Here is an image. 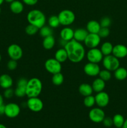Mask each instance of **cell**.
<instances>
[{
	"mask_svg": "<svg viewBox=\"0 0 127 128\" xmlns=\"http://www.w3.org/2000/svg\"><path fill=\"white\" fill-rule=\"evenodd\" d=\"M64 48L67 52L68 60L73 63L81 62L86 55L85 49L83 45L74 39L67 42Z\"/></svg>",
	"mask_w": 127,
	"mask_h": 128,
	"instance_id": "cell-1",
	"label": "cell"
},
{
	"mask_svg": "<svg viewBox=\"0 0 127 128\" xmlns=\"http://www.w3.org/2000/svg\"><path fill=\"white\" fill-rule=\"evenodd\" d=\"M42 90V81L37 78H32L28 80L26 86V96L29 98L39 97Z\"/></svg>",
	"mask_w": 127,
	"mask_h": 128,
	"instance_id": "cell-2",
	"label": "cell"
},
{
	"mask_svg": "<svg viewBox=\"0 0 127 128\" xmlns=\"http://www.w3.org/2000/svg\"><path fill=\"white\" fill-rule=\"evenodd\" d=\"M27 20L29 23L40 29L45 26L46 17L44 12L40 10H32L27 13Z\"/></svg>",
	"mask_w": 127,
	"mask_h": 128,
	"instance_id": "cell-3",
	"label": "cell"
},
{
	"mask_svg": "<svg viewBox=\"0 0 127 128\" xmlns=\"http://www.w3.org/2000/svg\"><path fill=\"white\" fill-rule=\"evenodd\" d=\"M60 24L64 26H69L74 22L75 15L74 12L70 10H64L58 14Z\"/></svg>",
	"mask_w": 127,
	"mask_h": 128,
	"instance_id": "cell-4",
	"label": "cell"
},
{
	"mask_svg": "<svg viewBox=\"0 0 127 128\" xmlns=\"http://www.w3.org/2000/svg\"><path fill=\"white\" fill-rule=\"evenodd\" d=\"M102 64L106 70L110 71H114L120 67V62L119 59L116 58L113 54H110L103 57Z\"/></svg>",
	"mask_w": 127,
	"mask_h": 128,
	"instance_id": "cell-5",
	"label": "cell"
},
{
	"mask_svg": "<svg viewBox=\"0 0 127 128\" xmlns=\"http://www.w3.org/2000/svg\"><path fill=\"white\" fill-rule=\"evenodd\" d=\"M46 71L52 74L61 72L62 70V65L55 58H49L47 60L44 64Z\"/></svg>",
	"mask_w": 127,
	"mask_h": 128,
	"instance_id": "cell-6",
	"label": "cell"
},
{
	"mask_svg": "<svg viewBox=\"0 0 127 128\" xmlns=\"http://www.w3.org/2000/svg\"><path fill=\"white\" fill-rule=\"evenodd\" d=\"M85 56L88 62L98 64L102 61L104 56L100 49L95 48L89 49V50L86 52Z\"/></svg>",
	"mask_w": 127,
	"mask_h": 128,
	"instance_id": "cell-7",
	"label": "cell"
},
{
	"mask_svg": "<svg viewBox=\"0 0 127 128\" xmlns=\"http://www.w3.org/2000/svg\"><path fill=\"white\" fill-rule=\"evenodd\" d=\"M7 54L11 60L18 61L23 55V51L20 46L17 44H12L9 45L7 50Z\"/></svg>",
	"mask_w": 127,
	"mask_h": 128,
	"instance_id": "cell-8",
	"label": "cell"
},
{
	"mask_svg": "<svg viewBox=\"0 0 127 128\" xmlns=\"http://www.w3.org/2000/svg\"><path fill=\"white\" fill-rule=\"evenodd\" d=\"M88 117L92 122L100 123L102 122L105 118V114L101 108H94L90 111Z\"/></svg>",
	"mask_w": 127,
	"mask_h": 128,
	"instance_id": "cell-9",
	"label": "cell"
},
{
	"mask_svg": "<svg viewBox=\"0 0 127 128\" xmlns=\"http://www.w3.org/2000/svg\"><path fill=\"white\" fill-rule=\"evenodd\" d=\"M21 112L20 106L15 102H9L5 105L4 114L9 118H14L19 116Z\"/></svg>",
	"mask_w": 127,
	"mask_h": 128,
	"instance_id": "cell-10",
	"label": "cell"
},
{
	"mask_svg": "<svg viewBox=\"0 0 127 128\" xmlns=\"http://www.w3.org/2000/svg\"><path fill=\"white\" fill-rule=\"evenodd\" d=\"M27 107L31 111L37 112L42 111L44 108V103L42 100L38 97L29 98L26 102Z\"/></svg>",
	"mask_w": 127,
	"mask_h": 128,
	"instance_id": "cell-11",
	"label": "cell"
},
{
	"mask_svg": "<svg viewBox=\"0 0 127 128\" xmlns=\"http://www.w3.org/2000/svg\"><path fill=\"white\" fill-rule=\"evenodd\" d=\"M83 42L86 47L88 48H95L98 47L100 44L101 38L98 34L88 33Z\"/></svg>",
	"mask_w": 127,
	"mask_h": 128,
	"instance_id": "cell-12",
	"label": "cell"
},
{
	"mask_svg": "<svg viewBox=\"0 0 127 128\" xmlns=\"http://www.w3.org/2000/svg\"><path fill=\"white\" fill-rule=\"evenodd\" d=\"M100 70L99 65L97 63H93V62H87L83 67V71L85 73L87 76H91V77L98 76Z\"/></svg>",
	"mask_w": 127,
	"mask_h": 128,
	"instance_id": "cell-13",
	"label": "cell"
},
{
	"mask_svg": "<svg viewBox=\"0 0 127 128\" xmlns=\"http://www.w3.org/2000/svg\"><path fill=\"white\" fill-rule=\"evenodd\" d=\"M95 104L99 108H105L109 104L110 96L107 92L105 91L97 92L95 96Z\"/></svg>",
	"mask_w": 127,
	"mask_h": 128,
	"instance_id": "cell-14",
	"label": "cell"
},
{
	"mask_svg": "<svg viewBox=\"0 0 127 128\" xmlns=\"http://www.w3.org/2000/svg\"><path fill=\"white\" fill-rule=\"evenodd\" d=\"M27 81L24 78H21L17 81L16 88L14 90V95L18 98H22L26 96V90Z\"/></svg>",
	"mask_w": 127,
	"mask_h": 128,
	"instance_id": "cell-15",
	"label": "cell"
},
{
	"mask_svg": "<svg viewBox=\"0 0 127 128\" xmlns=\"http://www.w3.org/2000/svg\"><path fill=\"white\" fill-rule=\"evenodd\" d=\"M118 59H122L127 56V46L122 44H118L113 46L112 54Z\"/></svg>",
	"mask_w": 127,
	"mask_h": 128,
	"instance_id": "cell-16",
	"label": "cell"
},
{
	"mask_svg": "<svg viewBox=\"0 0 127 128\" xmlns=\"http://www.w3.org/2000/svg\"><path fill=\"white\" fill-rule=\"evenodd\" d=\"M73 34H74V31L73 29L68 26H65L62 29V30L60 32V37L61 40L64 41L68 42V41H71L73 39Z\"/></svg>",
	"mask_w": 127,
	"mask_h": 128,
	"instance_id": "cell-17",
	"label": "cell"
},
{
	"mask_svg": "<svg viewBox=\"0 0 127 128\" xmlns=\"http://www.w3.org/2000/svg\"><path fill=\"white\" fill-rule=\"evenodd\" d=\"M13 84L12 78L7 74H3L0 76V86L2 89L9 88Z\"/></svg>",
	"mask_w": 127,
	"mask_h": 128,
	"instance_id": "cell-18",
	"label": "cell"
},
{
	"mask_svg": "<svg viewBox=\"0 0 127 128\" xmlns=\"http://www.w3.org/2000/svg\"><path fill=\"white\" fill-rule=\"evenodd\" d=\"M101 28L100 24L95 20H91L88 21L86 26V30L88 33L98 34Z\"/></svg>",
	"mask_w": 127,
	"mask_h": 128,
	"instance_id": "cell-19",
	"label": "cell"
},
{
	"mask_svg": "<svg viewBox=\"0 0 127 128\" xmlns=\"http://www.w3.org/2000/svg\"><path fill=\"white\" fill-rule=\"evenodd\" d=\"M88 32L86 29L77 28L74 31L73 34V39L78 42H83L85 40L86 37L88 35Z\"/></svg>",
	"mask_w": 127,
	"mask_h": 128,
	"instance_id": "cell-20",
	"label": "cell"
},
{
	"mask_svg": "<svg viewBox=\"0 0 127 128\" xmlns=\"http://www.w3.org/2000/svg\"><path fill=\"white\" fill-rule=\"evenodd\" d=\"M78 92L82 96H90L93 94V90L92 85L88 83H82L78 87Z\"/></svg>",
	"mask_w": 127,
	"mask_h": 128,
	"instance_id": "cell-21",
	"label": "cell"
},
{
	"mask_svg": "<svg viewBox=\"0 0 127 128\" xmlns=\"http://www.w3.org/2000/svg\"><path fill=\"white\" fill-rule=\"evenodd\" d=\"M92 87L93 88V91L96 92L97 93L103 91L105 88V81H104L100 78H96L92 82Z\"/></svg>",
	"mask_w": 127,
	"mask_h": 128,
	"instance_id": "cell-22",
	"label": "cell"
},
{
	"mask_svg": "<svg viewBox=\"0 0 127 128\" xmlns=\"http://www.w3.org/2000/svg\"><path fill=\"white\" fill-rule=\"evenodd\" d=\"M10 10L11 12H13L14 14H20L24 10V4L21 1H18V0H15L12 1L10 4Z\"/></svg>",
	"mask_w": 127,
	"mask_h": 128,
	"instance_id": "cell-23",
	"label": "cell"
},
{
	"mask_svg": "<svg viewBox=\"0 0 127 128\" xmlns=\"http://www.w3.org/2000/svg\"><path fill=\"white\" fill-rule=\"evenodd\" d=\"M55 44H56V40H55L53 35L44 38V40L42 41V46L45 50H52L54 47Z\"/></svg>",
	"mask_w": 127,
	"mask_h": 128,
	"instance_id": "cell-24",
	"label": "cell"
},
{
	"mask_svg": "<svg viewBox=\"0 0 127 128\" xmlns=\"http://www.w3.org/2000/svg\"><path fill=\"white\" fill-rule=\"evenodd\" d=\"M54 58L61 63L65 62L68 60V55H67V52L65 49L63 48L59 49L58 50H57L55 53Z\"/></svg>",
	"mask_w": 127,
	"mask_h": 128,
	"instance_id": "cell-25",
	"label": "cell"
},
{
	"mask_svg": "<svg viewBox=\"0 0 127 128\" xmlns=\"http://www.w3.org/2000/svg\"><path fill=\"white\" fill-rule=\"evenodd\" d=\"M114 76L118 81H123L127 78V70L124 67H120L114 71Z\"/></svg>",
	"mask_w": 127,
	"mask_h": 128,
	"instance_id": "cell-26",
	"label": "cell"
},
{
	"mask_svg": "<svg viewBox=\"0 0 127 128\" xmlns=\"http://www.w3.org/2000/svg\"><path fill=\"white\" fill-rule=\"evenodd\" d=\"M113 46L110 42L109 41H106L103 42L101 45L100 51L102 52L103 56H108V55L112 54V51H113Z\"/></svg>",
	"mask_w": 127,
	"mask_h": 128,
	"instance_id": "cell-27",
	"label": "cell"
},
{
	"mask_svg": "<svg viewBox=\"0 0 127 128\" xmlns=\"http://www.w3.org/2000/svg\"><path fill=\"white\" fill-rule=\"evenodd\" d=\"M113 125L117 128H122L125 122V118L120 114H116L113 117Z\"/></svg>",
	"mask_w": 127,
	"mask_h": 128,
	"instance_id": "cell-28",
	"label": "cell"
},
{
	"mask_svg": "<svg viewBox=\"0 0 127 128\" xmlns=\"http://www.w3.org/2000/svg\"><path fill=\"white\" fill-rule=\"evenodd\" d=\"M64 77L61 72L52 74V82L54 85L61 86L64 82Z\"/></svg>",
	"mask_w": 127,
	"mask_h": 128,
	"instance_id": "cell-29",
	"label": "cell"
},
{
	"mask_svg": "<svg viewBox=\"0 0 127 128\" xmlns=\"http://www.w3.org/2000/svg\"><path fill=\"white\" fill-rule=\"evenodd\" d=\"M39 34L42 38H46L47 36H51L53 34L52 28H51L49 26H44L39 29Z\"/></svg>",
	"mask_w": 127,
	"mask_h": 128,
	"instance_id": "cell-30",
	"label": "cell"
},
{
	"mask_svg": "<svg viewBox=\"0 0 127 128\" xmlns=\"http://www.w3.org/2000/svg\"><path fill=\"white\" fill-rule=\"evenodd\" d=\"M48 24H49V26L52 29L56 28L58 27L59 25H61L58 16H55V15L51 16V17L49 18Z\"/></svg>",
	"mask_w": 127,
	"mask_h": 128,
	"instance_id": "cell-31",
	"label": "cell"
},
{
	"mask_svg": "<svg viewBox=\"0 0 127 128\" xmlns=\"http://www.w3.org/2000/svg\"><path fill=\"white\" fill-rule=\"evenodd\" d=\"M83 104L87 108H92L95 104V99L93 95H90L85 97L83 99Z\"/></svg>",
	"mask_w": 127,
	"mask_h": 128,
	"instance_id": "cell-32",
	"label": "cell"
},
{
	"mask_svg": "<svg viewBox=\"0 0 127 128\" xmlns=\"http://www.w3.org/2000/svg\"><path fill=\"white\" fill-rule=\"evenodd\" d=\"M98 76H99L100 78L103 80L104 81H108L109 80H110L111 78H112V73H111V71H108V70H106V69L103 70H100Z\"/></svg>",
	"mask_w": 127,
	"mask_h": 128,
	"instance_id": "cell-33",
	"label": "cell"
},
{
	"mask_svg": "<svg viewBox=\"0 0 127 128\" xmlns=\"http://www.w3.org/2000/svg\"><path fill=\"white\" fill-rule=\"evenodd\" d=\"M39 29L34 25L29 24L25 28V32L29 36H33L37 33Z\"/></svg>",
	"mask_w": 127,
	"mask_h": 128,
	"instance_id": "cell-34",
	"label": "cell"
},
{
	"mask_svg": "<svg viewBox=\"0 0 127 128\" xmlns=\"http://www.w3.org/2000/svg\"><path fill=\"white\" fill-rule=\"evenodd\" d=\"M111 23H112V20L108 16H105V17L102 18L100 22L101 27L103 28H109V26L111 25Z\"/></svg>",
	"mask_w": 127,
	"mask_h": 128,
	"instance_id": "cell-35",
	"label": "cell"
},
{
	"mask_svg": "<svg viewBox=\"0 0 127 128\" xmlns=\"http://www.w3.org/2000/svg\"><path fill=\"white\" fill-rule=\"evenodd\" d=\"M110 32V30L108 28L101 27L98 34L99 35V36L101 38V39L105 38H107L109 36Z\"/></svg>",
	"mask_w": 127,
	"mask_h": 128,
	"instance_id": "cell-36",
	"label": "cell"
},
{
	"mask_svg": "<svg viewBox=\"0 0 127 128\" xmlns=\"http://www.w3.org/2000/svg\"><path fill=\"white\" fill-rule=\"evenodd\" d=\"M17 67V61L13 60H10L7 63V68L10 71H14Z\"/></svg>",
	"mask_w": 127,
	"mask_h": 128,
	"instance_id": "cell-37",
	"label": "cell"
},
{
	"mask_svg": "<svg viewBox=\"0 0 127 128\" xmlns=\"http://www.w3.org/2000/svg\"><path fill=\"white\" fill-rule=\"evenodd\" d=\"M14 95V90H12L11 88L6 89L4 91V97L6 99L11 98Z\"/></svg>",
	"mask_w": 127,
	"mask_h": 128,
	"instance_id": "cell-38",
	"label": "cell"
},
{
	"mask_svg": "<svg viewBox=\"0 0 127 128\" xmlns=\"http://www.w3.org/2000/svg\"><path fill=\"white\" fill-rule=\"evenodd\" d=\"M102 122H103V125L107 128L111 127L112 125H113V119L111 118L110 117H105L102 121Z\"/></svg>",
	"mask_w": 127,
	"mask_h": 128,
	"instance_id": "cell-39",
	"label": "cell"
},
{
	"mask_svg": "<svg viewBox=\"0 0 127 128\" xmlns=\"http://www.w3.org/2000/svg\"><path fill=\"white\" fill-rule=\"evenodd\" d=\"M22 2L28 6H34L38 2V0H22Z\"/></svg>",
	"mask_w": 127,
	"mask_h": 128,
	"instance_id": "cell-40",
	"label": "cell"
},
{
	"mask_svg": "<svg viewBox=\"0 0 127 128\" xmlns=\"http://www.w3.org/2000/svg\"><path fill=\"white\" fill-rule=\"evenodd\" d=\"M4 99H3V96L0 94V106L1 105L4 104Z\"/></svg>",
	"mask_w": 127,
	"mask_h": 128,
	"instance_id": "cell-41",
	"label": "cell"
},
{
	"mask_svg": "<svg viewBox=\"0 0 127 128\" xmlns=\"http://www.w3.org/2000/svg\"><path fill=\"white\" fill-rule=\"evenodd\" d=\"M122 128H127V119L125 120L124 124H123V126H122Z\"/></svg>",
	"mask_w": 127,
	"mask_h": 128,
	"instance_id": "cell-42",
	"label": "cell"
},
{
	"mask_svg": "<svg viewBox=\"0 0 127 128\" xmlns=\"http://www.w3.org/2000/svg\"><path fill=\"white\" fill-rule=\"evenodd\" d=\"M0 128H6V126L2 124H0Z\"/></svg>",
	"mask_w": 127,
	"mask_h": 128,
	"instance_id": "cell-43",
	"label": "cell"
},
{
	"mask_svg": "<svg viewBox=\"0 0 127 128\" xmlns=\"http://www.w3.org/2000/svg\"><path fill=\"white\" fill-rule=\"evenodd\" d=\"M14 1H15V0H4V1L7 2H9V3H11V2H12Z\"/></svg>",
	"mask_w": 127,
	"mask_h": 128,
	"instance_id": "cell-44",
	"label": "cell"
},
{
	"mask_svg": "<svg viewBox=\"0 0 127 128\" xmlns=\"http://www.w3.org/2000/svg\"><path fill=\"white\" fill-rule=\"evenodd\" d=\"M4 0H0V6L2 4V3L4 2Z\"/></svg>",
	"mask_w": 127,
	"mask_h": 128,
	"instance_id": "cell-45",
	"label": "cell"
},
{
	"mask_svg": "<svg viewBox=\"0 0 127 128\" xmlns=\"http://www.w3.org/2000/svg\"><path fill=\"white\" fill-rule=\"evenodd\" d=\"M1 54H0V62H1Z\"/></svg>",
	"mask_w": 127,
	"mask_h": 128,
	"instance_id": "cell-46",
	"label": "cell"
},
{
	"mask_svg": "<svg viewBox=\"0 0 127 128\" xmlns=\"http://www.w3.org/2000/svg\"><path fill=\"white\" fill-rule=\"evenodd\" d=\"M1 8H0V14H1Z\"/></svg>",
	"mask_w": 127,
	"mask_h": 128,
	"instance_id": "cell-47",
	"label": "cell"
},
{
	"mask_svg": "<svg viewBox=\"0 0 127 128\" xmlns=\"http://www.w3.org/2000/svg\"></svg>",
	"mask_w": 127,
	"mask_h": 128,
	"instance_id": "cell-48",
	"label": "cell"
}]
</instances>
